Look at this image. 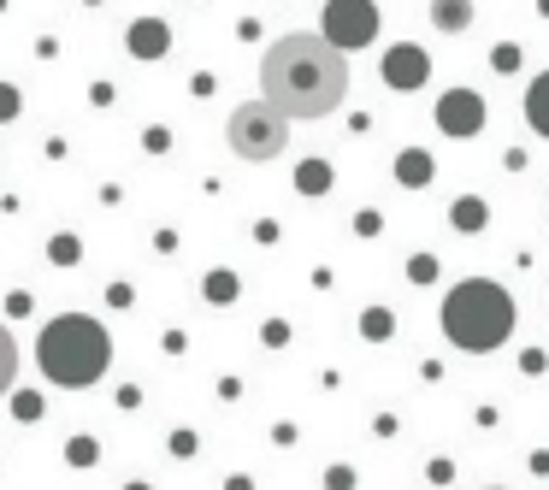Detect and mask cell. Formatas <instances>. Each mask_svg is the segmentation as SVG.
I'll return each mask as SVG.
<instances>
[{
    "label": "cell",
    "mask_w": 549,
    "mask_h": 490,
    "mask_svg": "<svg viewBox=\"0 0 549 490\" xmlns=\"http://www.w3.org/2000/svg\"><path fill=\"white\" fill-rule=\"evenodd\" d=\"M48 254H54L60 266H71V260H77V237H54V243H48Z\"/></svg>",
    "instance_id": "cell-18"
},
{
    "label": "cell",
    "mask_w": 549,
    "mask_h": 490,
    "mask_svg": "<svg viewBox=\"0 0 549 490\" xmlns=\"http://www.w3.org/2000/svg\"><path fill=\"white\" fill-rule=\"evenodd\" d=\"M296 189H307V195H325V189H331V166H325V160H302Z\"/></svg>",
    "instance_id": "cell-13"
},
{
    "label": "cell",
    "mask_w": 549,
    "mask_h": 490,
    "mask_svg": "<svg viewBox=\"0 0 549 490\" xmlns=\"http://www.w3.org/2000/svg\"><path fill=\"white\" fill-rule=\"evenodd\" d=\"M260 101L284 119H331L349 101V54L325 36H278L260 54Z\"/></svg>",
    "instance_id": "cell-1"
},
{
    "label": "cell",
    "mask_w": 549,
    "mask_h": 490,
    "mask_svg": "<svg viewBox=\"0 0 549 490\" xmlns=\"http://www.w3.org/2000/svg\"><path fill=\"white\" fill-rule=\"evenodd\" d=\"M12 378H18V343H12V331L0 325V396L12 390Z\"/></svg>",
    "instance_id": "cell-14"
},
{
    "label": "cell",
    "mask_w": 549,
    "mask_h": 490,
    "mask_svg": "<svg viewBox=\"0 0 549 490\" xmlns=\"http://www.w3.org/2000/svg\"><path fill=\"white\" fill-rule=\"evenodd\" d=\"M490 65H496V71H520V42H502V48L490 54Z\"/></svg>",
    "instance_id": "cell-15"
},
{
    "label": "cell",
    "mask_w": 549,
    "mask_h": 490,
    "mask_svg": "<svg viewBox=\"0 0 549 490\" xmlns=\"http://www.w3.org/2000/svg\"><path fill=\"white\" fill-rule=\"evenodd\" d=\"M508 331H514V296H508L502 284L467 278V284H455V290L443 296V337H449L455 349L485 355V349H502V343H508Z\"/></svg>",
    "instance_id": "cell-3"
},
{
    "label": "cell",
    "mask_w": 549,
    "mask_h": 490,
    "mask_svg": "<svg viewBox=\"0 0 549 490\" xmlns=\"http://www.w3.org/2000/svg\"><path fill=\"white\" fill-rule=\"evenodd\" d=\"M225 142H231L237 160L266 166V160H278V154L290 148V119H284L272 101H243V107H231V119H225Z\"/></svg>",
    "instance_id": "cell-4"
},
{
    "label": "cell",
    "mask_w": 549,
    "mask_h": 490,
    "mask_svg": "<svg viewBox=\"0 0 549 490\" xmlns=\"http://www.w3.org/2000/svg\"><path fill=\"white\" fill-rule=\"evenodd\" d=\"M437 130H443V136H479V130H485V95L449 89V95L437 101Z\"/></svg>",
    "instance_id": "cell-6"
},
{
    "label": "cell",
    "mask_w": 549,
    "mask_h": 490,
    "mask_svg": "<svg viewBox=\"0 0 549 490\" xmlns=\"http://www.w3.org/2000/svg\"><path fill=\"white\" fill-rule=\"evenodd\" d=\"M538 12H544V18H549V0H538Z\"/></svg>",
    "instance_id": "cell-21"
},
{
    "label": "cell",
    "mask_w": 549,
    "mask_h": 490,
    "mask_svg": "<svg viewBox=\"0 0 549 490\" xmlns=\"http://www.w3.org/2000/svg\"><path fill=\"white\" fill-rule=\"evenodd\" d=\"M130 490H142V485H130Z\"/></svg>",
    "instance_id": "cell-22"
},
{
    "label": "cell",
    "mask_w": 549,
    "mask_h": 490,
    "mask_svg": "<svg viewBox=\"0 0 549 490\" xmlns=\"http://www.w3.org/2000/svg\"><path fill=\"white\" fill-rule=\"evenodd\" d=\"M449 225H455L461 237H479V231L490 225V207L479 201V195H461V201L449 207Z\"/></svg>",
    "instance_id": "cell-10"
},
{
    "label": "cell",
    "mask_w": 549,
    "mask_h": 490,
    "mask_svg": "<svg viewBox=\"0 0 549 490\" xmlns=\"http://www.w3.org/2000/svg\"><path fill=\"white\" fill-rule=\"evenodd\" d=\"M431 24H437L443 36L473 30V0H431Z\"/></svg>",
    "instance_id": "cell-9"
},
{
    "label": "cell",
    "mask_w": 549,
    "mask_h": 490,
    "mask_svg": "<svg viewBox=\"0 0 549 490\" xmlns=\"http://www.w3.org/2000/svg\"><path fill=\"white\" fill-rule=\"evenodd\" d=\"M396 178L408 189H426L431 184V154L426 148H402V154H396Z\"/></svg>",
    "instance_id": "cell-12"
},
{
    "label": "cell",
    "mask_w": 549,
    "mask_h": 490,
    "mask_svg": "<svg viewBox=\"0 0 549 490\" xmlns=\"http://www.w3.org/2000/svg\"><path fill=\"white\" fill-rule=\"evenodd\" d=\"M71 461H77V467H89V461H95V443H89V437H77V443H71Z\"/></svg>",
    "instance_id": "cell-19"
},
{
    "label": "cell",
    "mask_w": 549,
    "mask_h": 490,
    "mask_svg": "<svg viewBox=\"0 0 549 490\" xmlns=\"http://www.w3.org/2000/svg\"><path fill=\"white\" fill-rule=\"evenodd\" d=\"M166 48H172V24L166 18H136L130 24V54L136 60H160Z\"/></svg>",
    "instance_id": "cell-8"
},
{
    "label": "cell",
    "mask_w": 549,
    "mask_h": 490,
    "mask_svg": "<svg viewBox=\"0 0 549 490\" xmlns=\"http://www.w3.org/2000/svg\"><path fill=\"white\" fill-rule=\"evenodd\" d=\"M408 278H414V284H431V278H437V260H431V254H414V260H408Z\"/></svg>",
    "instance_id": "cell-16"
},
{
    "label": "cell",
    "mask_w": 549,
    "mask_h": 490,
    "mask_svg": "<svg viewBox=\"0 0 549 490\" xmlns=\"http://www.w3.org/2000/svg\"><path fill=\"white\" fill-rule=\"evenodd\" d=\"M526 124L549 142V71H538V77H532V89H526Z\"/></svg>",
    "instance_id": "cell-11"
},
{
    "label": "cell",
    "mask_w": 549,
    "mask_h": 490,
    "mask_svg": "<svg viewBox=\"0 0 549 490\" xmlns=\"http://www.w3.org/2000/svg\"><path fill=\"white\" fill-rule=\"evenodd\" d=\"M0 113H18V95L12 89H0Z\"/></svg>",
    "instance_id": "cell-20"
},
{
    "label": "cell",
    "mask_w": 549,
    "mask_h": 490,
    "mask_svg": "<svg viewBox=\"0 0 549 490\" xmlns=\"http://www.w3.org/2000/svg\"><path fill=\"white\" fill-rule=\"evenodd\" d=\"M36 367H42L48 384H60V390H89V384H101L107 367H113V343H107V331L95 319L60 313L36 337Z\"/></svg>",
    "instance_id": "cell-2"
},
{
    "label": "cell",
    "mask_w": 549,
    "mask_h": 490,
    "mask_svg": "<svg viewBox=\"0 0 549 490\" xmlns=\"http://www.w3.org/2000/svg\"><path fill=\"white\" fill-rule=\"evenodd\" d=\"M361 331H366V337H390V313H384V307H372V313L361 319Z\"/></svg>",
    "instance_id": "cell-17"
},
{
    "label": "cell",
    "mask_w": 549,
    "mask_h": 490,
    "mask_svg": "<svg viewBox=\"0 0 549 490\" xmlns=\"http://www.w3.org/2000/svg\"><path fill=\"white\" fill-rule=\"evenodd\" d=\"M319 30H325V42H331L337 54L372 48V36H378V6H372V0H325Z\"/></svg>",
    "instance_id": "cell-5"
},
{
    "label": "cell",
    "mask_w": 549,
    "mask_h": 490,
    "mask_svg": "<svg viewBox=\"0 0 549 490\" xmlns=\"http://www.w3.org/2000/svg\"><path fill=\"white\" fill-rule=\"evenodd\" d=\"M426 77H431V54L420 42H396V48L384 54V83H390V89L408 95V89H420Z\"/></svg>",
    "instance_id": "cell-7"
}]
</instances>
